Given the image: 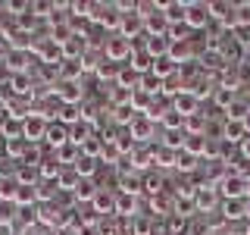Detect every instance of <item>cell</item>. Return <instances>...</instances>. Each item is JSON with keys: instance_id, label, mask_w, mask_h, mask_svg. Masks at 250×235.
Here are the masks:
<instances>
[{"instance_id": "obj_14", "label": "cell", "mask_w": 250, "mask_h": 235, "mask_svg": "<svg viewBox=\"0 0 250 235\" xmlns=\"http://www.w3.org/2000/svg\"><path fill=\"white\" fill-rule=\"evenodd\" d=\"M169 47H172V41H169L166 35H156V38H147V35H144V50L150 53L153 60L169 57Z\"/></svg>"}, {"instance_id": "obj_56", "label": "cell", "mask_w": 250, "mask_h": 235, "mask_svg": "<svg viewBox=\"0 0 250 235\" xmlns=\"http://www.w3.org/2000/svg\"><path fill=\"white\" fill-rule=\"evenodd\" d=\"M244 129H247V135H250V110H247V116H244Z\"/></svg>"}, {"instance_id": "obj_19", "label": "cell", "mask_w": 250, "mask_h": 235, "mask_svg": "<svg viewBox=\"0 0 250 235\" xmlns=\"http://www.w3.org/2000/svg\"><path fill=\"white\" fill-rule=\"evenodd\" d=\"M135 207H138V198L135 194H116V216H122V219H135Z\"/></svg>"}, {"instance_id": "obj_12", "label": "cell", "mask_w": 250, "mask_h": 235, "mask_svg": "<svg viewBox=\"0 0 250 235\" xmlns=\"http://www.w3.org/2000/svg\"><path fill=\"white\" fill-rule=\"evenodd\" d=\"M44 141L53 147V151H60L62 144H69V125H62V122H50V125H47Z\"/></svg>"}, {"instance_id": "obj_59", "label": "cell", "mask_w": 250, "mask_h": 235, "mask_svg": "<svg viewBox=\"0 0 250 235\" xmlns=\"http://www.w3.org/2000/svg\"><path fill=\"white\" fill-rule=\"evenodd\" d=\"M0 235H10V226H0Z\"/></svg>"}, {"instance_id": "obj_1", "label": "cell", "mask_w": 250, "mask_h": 235, "mask_svg": "<svg viewBox=\"0 0 250 235\" xmlns=\"http://www.w3.org/2000/svg\"><path fill=\"white\" fill-rule=\"evenodd\" d=\"M38 223L41 226H50V229H69L75 223V213L66 207H57V204H41L38 207Z\"/></svg>"}, {"instance_id": "obj_58", "label": "cell", "mask_w": 250, "mask_h": 235, "mask_svg": "<svg viewBox=\"0 0 250 235\" xmlns=\"http://www.w3.org/2000/svg\"><path fill=\"white\" fill-rule=\"evenodd\" d=\"M6 119V110H3V104H0V122H3Z\"/></svg>"}, {"instance_id": "obj_33", "label": "cell", "mask_w": 250, "mask_h": 235, "mask_svg": "<svg viewBox=\"0 0 250 235\" xmlns=\"http://www.w3.org/2000/svg\"><path fill=\"white\" fill-rule=\"evenodd\" d=\"M53 157L60 160V166H66V163H72V166H75V160L82 157V147H75L72 141H69V144H62V147H60V151H53Z\"/></svg>"}, {"instance_id": "obj_40", "label": "cell", "mask_w": 250, "mask_h": 235, "mask_svg": "<svg viewBox=\"0 0 250 235\" xmlns=\"http://www.w3.org/2000/svg\"><path fill=\"white\" fill-rule=\"evenodd\" d=\"M28 141L25 138H13V141H6V157H10V160H19V157H22V160H25V154H28Z\"/></svg>"}, {"instance_id": "obj_6", "label": "cell", "mask_w": 250, "mask_h": 235, "mask_svg": "<svg viewBox=\"0 0 250 235\" xmlns=\"http://www.w3.org/2000/svg\"><path fill=\"white\" fill-rule=\"evenodd\" d=\"M60 47H62V60H82L88 53V35L84 31H72Z\"/></svg>"}, {"instance_id": "obj_25", "label": "cell", "mask_w": 250, "mask_h": 235, "mask_svg": "<svg viewBox=\"0 0 250 235\" xmlns=\"http://www.w3.org/2000/svg\"><path fill=\"white\" fill-rule=\"evenodd\" d=\"M119 191L122 194H135V198H138V191H144V179L131 176V172H122V176H119Z\"/></svg>"}, {"instance_id": "obj_57", "label": "cell", "mask_w": 250, "mask_h": 235, "mask_svg": "<svg viewBox=\"0 0 250 235\" xmlns=\"http://www.w3.org/2000/svg\"><path fill=\"white\" fill-rule=\"evenodd\" d=\"M60 235H78V229H62Z\"/></svg>"}, {"instance_id": "obj_52", "label": "cell", "mask_w": 250, "mask_h": 235, "mask_svg": "<svg viewBox=\"0 0 250 235\" xmlns=\"http://www.w3.org/2000/svg\"><path fill=\"white\" fill-rule=\"evenodd\" d=\"M166 147H172V151H175V147H185V132H169V135H166Z\"/></svg>"}, {"instance_id": "obj_3", "label": "cell", "mask_w": 250, "mask_h": 235, "mask_svg": "<svg viewBox=\"0 0 250 235\" xmlns=\"http://www.w3.org/2000/svg\"><path fill=\"white\" fill-rule=\"evenodd\" d=\"M131 53H135V47H131V41H128V38H122L119 31H116V35H109L106 41H104V57L113 60V63L131 60Z\"/></svg>"}, {"instance_id": "obj_7", "label": "cell", "mask_w": 250, "mask_h": 235, "mask_svg": "<svg viewBox=\"0 0 250 235\" xmlns=\"http://www.w3.org/2000/svg\"><path fill=\"white\" fill-rule=\"evenodd\" d=\"M53 94H57L60 104L78 107V104H82V97H84V88H82V82H57V85H53Z\"/></svg>"}, {"instance_id": "obj_44", "label": "cell", "mask_w": 250, "mask_h": 235, "mask_svg": "<svg viewBox=\"0 0 250 235\" xmlns=\"http://www.w3.org/2000/svg\"><path fill=\"white\" fill-rule=\"evenodd\" d=\"M175 154L178 151H172V147H156V151H153V163H156V166H175Z\"/></svg>"}, {"instance_id": "obj_51", "label": "cell", "mask_w": 250, "mask_h": 235, "mask_svg": "<svg viewBox=\"0 0 250 235\" xmlns=\"http://www.w3.org/2000/svg\"><path fill=\"white\" fill-rule=\"evenodd\" d=\"M113 141H116V144H119V151H122V157L128 154V151H135V138H131L128 132H122V135H116Z\"/></svg>"}, {"instance_id": "obj_20", "label": "cell", "mask_w": 250, "mask_h": 235, "mask_svg": "<svg viewBox=\"0 0 250 235\" xmlns=\"http://www.w3.org/2000/svg\"><path fill=\"white\" fill-rule=\"evenodd\" d=\"M216 188H209V185H203L197 188V194H194V204H197V213H209V210L216 207Z\"/></svg>"}, {"instance_id": "obj_30", "label": "cell", "mask_w": 250, "mask_h": 235, "mask_svg": "<svg viewBox=\"0 0 250 235\" xmlns=\"http://www.w3.org/2000/svg\"><path fill=\"white\" fill-rule=\"evenodd\" d=\"M150 72H153L156 78H163V82H166V78H172V75L178 72V66H175V63H172L169 57H160V60H153Z\"/></svg>"}, {"instance_id": "obj_61", "label": "cell", "mask_w": 250, "mask_h": 235, "mask_svg": "<svg viewBox=\"0 0 250 235\" xmlns=\"http://www.w3.org/2000/svg\"><path fill=\"white\" fill-rule=\"evenodd\" d=\"M247 198H250V176H247Z\"/></svg>"}, {"instance_id": "obj_27", "label": "cell", "mask_w": 250, "mask_h": 235, "mask_svg": "<svg viewBox=\"0 0 250 235\" xmlns=\"http://www.w3.org/2000/svg\"><path fill=\"white\" fill-rule=\"evenodd\" d=\"M57 116H60L57 122H62V125H69V129H72V125L82 122V104H78V107H72V104H62Z\"/></svg>"}, {"instance_id": "obj_54", "label": "cell", "mask_w": 250, "mask_h": 235, "mask_svg": "<svg viewBox=\"0 0 250 235\" xmlns=\"http://www.w3.org/2000/svg\"><path fill=\"white\" fill-rule=\"evenodd\" d=\"M241 154H244L247 160H250V135H247V141H244V144H241Z\"/></svg>"}, {"instance_id": "obj_18", "label": "cell", "mask_w": 250, "mask_h": 235, "mask_svg": "<svg viewBox=\"0 0 250 235\" xmlns=\"http://www.w3.org/2000/svg\"><path fill=\"white\" fill-rule=\"evenodd\" d=\"M169 60L175 63H194V47H191V41H172V47H169Z\"/></svg>"}, {"instance_id": "obj_24", "label": "cell", "mask_w": 250, "mask_h": 235, "mask_svg": "<svg viewBox=\"0 0 250 235\" xmlns=\"http://www.w3.org/2000/svg\"><path fill=\"white\" fill-rule=\"evenodd\" d=\"M160 122L166 125L169 132H185V116L178 113V110H172V104L163 110V116H160Z\"/></svg>"}, {"instance_id": "obj_9", "label": "cell", "mask_w": 250, "mask_h": 235, "mask_svg": "<svg viewBox=\"0 0 250 235\" xmlns=\"http://www.w3.org/2000/svg\"><path fill=\"white\" fill-rule=\"evenodd\" d=\"M200 100L197 97H194V94L191 91H182V94H175V97H172V110H178V113H182L185 116V119H188V116H194V113H200Z\"/></svg>"}, {"instance_id": "obj_32", "label": "cell", "mask_w": 250, "mask_h": 235, "mask_svg": "<svg viewBox=\"0 0 250 235\" xmlns=\"http://www.w3.org/2000/svg\"><path fill=\"white\" fill-rule=\"evenodd\" d=\"M91 204H94V210H97V213H116V194H106L104 188L97 191V198H94Z\"/></svg>"}, {"instance_id": "obj_36", "label": "cell", "mask_w": 250, "mask_h": 235, "mask_svg": "<svg viewBox=\"0 0 250 235\" xmlns=\"http://www.w3.org/2000/svg\"><path fill=\"white\" fill-rule=\"evenodd\" d=\"M138 110L135 107H131V104H122V107H116L113 110V122H119V125H131V122H135L138 119Z\"/></svg>"}, {"instance_id": "obj_39", "label": "cell", "mask_w": 250, "mask_h": 235, "mask_svg": "<svg viewBox=\"0 0 250 235\" xmlns=\"http://www.w3.org/2000/svg\"><path fill=\"white\" fill-rule=\"evenodd\" d=\"M213 100H216V107H219V110H229L234 100H238V91H231V88H219V85H216Z\"/></svg>"}, {"instance_id": "obj_26", "label": "cell", "mask_w": 250, "mask_h": 235, "mask_svg": "<svg viewBox=\"0 0 250 235\" xmlns=\"http://www.w3.org/2000/svg\"><path fill=\"white\" fill-rule=\"evenodd\" d=\"M207 135H185V147L182 151L185 154H191V157H203L207 154Z\"/></svg>"}, {"instance_id": "obj_43", "label": "cell", "mask_w": 250, "mask_h": 235, "mask_svg": "<svg viewBox=\"0 0 250 235\" xmlns=\"http://www.w3.org/2000/svg\"><path fill=\"white\" fill-rule=\"evenodd\" d=\"M78 182H82V176H78L75 169H62V172H60V179H57V185H60V188H66V191H75Z\"/></svg>"}, {"instance_id": "obj_50", "label": "cell", "mask_w": 250, "mask_h": 235, "mask_svg": "<svg viewBox=\"0 0 250 235\" xmlns=\"http://www.w3.org/2000/svg\"><path fill=\"white\" fill-rule=\"evenodd\" d=\"M60 191V185L57 182H44L41 188H38V201H44V204H50L53 201V194Z\"/></svg>"}, {"instance_id": "obj_41", "label": "cell", "mask_w": 250, "mask_h": 235, "mask_svg": "<svg viewBox=\"0 0 250 235\" xmlns=\"http://www.w3.org/2000/svg\"><path fill=\"white\" fill-rule=\"evenodd\" d=\"M100 160H104V163H116V160H122V151H119V144H116L113 138H104V147H100Z\"/></svg>"}, {"instance_id": "obj_38", "label": "cell", "mask_w": 250, "mask_h": 235, "mask_svg": "<svg viewBox=\"0 0 250 235\" xmlns=\"http://www.w3.org/2000/svg\"><path fill=\"white\" fill-rule=\"evenodd\" d=\"M0 132H3V141L22 138V119H13V116H6V119L0 122Z\"/></svg>"}, {"instance_id": "obj_42", "label": "cell", "mask_w": 250, "mask_h": 235, "mask_svg": "<svg viewBox=\"0 0 250 235\" xmlns=\"http://www.w3.org/2000/svg\"><path fill=\"white\" fill-rule=\"evenodd\" d=\"M150 163H153V151H150V147H135V151H131V166L147 169Z\"/></svg>"}, {"instance_id": "obj_37", "label": "cell", "mask_w": 250, "mask_h": 235, "mask_svg": "<svg viewBox=\"0 0 250 235\" xmlns=\"http://www.w3.org/2000/svg\"><path fill=\"white\" fill-rule=\"evenodd\" d=\"M207 119H203V113H194L185 119V135H207Z\"/></svg>"}, {"instance_id": "obj_34", "label": "cell", "mask_w": 250, "mask_h": 235, "mask_svg": "<svg viewBox=\"0 0 250 235\" xmlns=\"http://www.w3.org/2000/svg\"><path fill=\"white\" fill-rule=\"evenodd\" d=\"M97 191H100V188L97 185H94V179H82V182H78V188H75V201H84V204H88V201H94V198H97Z\"/></svg>"}, {"instance_id": "obj_48", "label": "cell", "mask_w": 250, "mask_h": 235, "mask_svg": "<svg viewBox=\"0 0 250 235\" xmlns=\"http://www.w3.org/2000/svg\"><path fill=\"white\" fill-rule=\"evenodd\" d=\"M119 63H113V60H104V63H100V66H97V78H116V75H119Z\"/></svg>"}, {"instance_id": "obj_63", "label": "cell", "mask_w": 250, "mask_h": 235, "mask_svg": "<svg viewBox=\"0 0 250 235\" xmlns=\"http://www.w3.org/2000/svg\"><path fill=\"white\" fill-rule=\"evenodd\" d=\"M247 63H250V53H247Z\"/></svg>"}, {"instance_id": "obj_45", "label": "cell", "mask_w": 250, "mask_h": 235, "mask_svg": "<svg viewBox=\"0 0 250 235\" xmlns=\"http://www.w3.org/2000/svg\"><path fill=\"white\" fill-rule=\"evenodd\" d=\"M163 185H166V182H163V176H153V172H150V176H144V191L150 194V198H153V194H163V191H166Z\"/></svg>"}, {"instance_id": "obj_2", "label": "cell", "mask_w": 250, "mask_h": 235, "mask_svg": "<svg viewBox=\"0 0 250 235\" xmlns=\"http://www.w3.org/2000/svg\"><path fill=\"white\" fill-rule=\"evenodd\" d=\"M47 125H50V119H47L44 113H38V110H31L25 119H22V138H25L28 144H38V141H44V135H47Z\"/></svg>"}, {"instance_id": "obj_15", "label": "cell", "mask_w": 250, "mask_h": 235, "mask_svg": "<svg viewBox=\"0 0 250 235\" xmlns=\"http://www.w3.org/2000/svg\"><path fill=\"white\" fill-rule=\"evenodd\" d=\"M35 204H38V185H19V188H16V201H13V207L28 210V207H35Z\"/></svg>"}, {"instance_id": "obj_31", "label": "cell", "mask_w": 250, "mask_h": 235, "mask_svg": "<svg viewBox=\"0 0 250 235\" xmlns=\"http://www.w3.org/2000/svg\"><path fill=\"white\" fill-rule=\"evenodd\" d=\"M97 157H88V154H82V157H78V160H75V172H78V176H82V179H91L94 176V172H97Z\"/></svg>"}, {"instance_id": "obj_4", "label": "cell", "mask_w": 250, "mask_h": 235, "mask_svg": "<svg viewBox=\"0 0 250 235\" xmlns=\"http://www.w3.org/2000/svg\"><path fill=\"white\" fill-rule=\"evenodd\" d=\"M219 191H222L225 201H241V198H247V176L225 172V176L219 179Z\"/></svg>"}, {"instance_id": "obj_55", "label": "cell", "mask_w": 250, "mask_h": 235, "mask_svg": "<svg viewBox=\"0 0 250 235\" xmlns=\"http://www.w3.org/2000/svg\"><path fill=\"white\" fill-rule=\"evenodd\" d=\"M22 235H47V232H44V229H25Z\"/></svg>"}, {"instance_id": "obj_53", "label": "cell", "mask_w": 250, "mask_h": 235, "mask_svg": "<svg viewBox=\"0 0 250 235\" xmlns=\"http://www.w3.org/2000/svg\"><path fill=\"white\" fill-rule=\"evenodd\" d=\"M238 16H241V25L250 28V3H238Z\"/></svg>"}, {"instance_id": "obj_23", "label": "cell", "mask_w": 250, "mask_h": 235, "mask_svg": "<svg viewBox=\"0 0 250 235\" xmlns=\"http://www.w3.org/2000/svg\"><path fill=\"white\" fill-rule=\"evenodd\" d=\"M28 57H31V50H10V53H6V60H3V66H6V69H13V72L19 75V72H25Z\"/></svg>"}, {"instance_id": "obj_17", "label": "cell", "mask_w": 250, "mask_h": 235, "mask_svg": "<svg viewBox=\"0 0 250 235\" xmlns=\"http://www.w3.org/2000/svg\"><path fill=\"white\" fill-rule=\"evenodd\" d=\"M128 135L135 138V144L138 141H150L153 138V122L147 119V116H138V119L128 125Z\"/></svg>"}, {"instance_id": "obj_22", "label": "cell", "mask_w": 250, "mask_h": 235, "mask_svg": "<svg viewBox=\"0 0 250 235\" xmlns=\"http://www.w3.org/2000/svg\"><path fill=\"white\" fill-rule=\"evenodd\" d=\"M38 172H41V176H44V182H57V179H60V172H62V166H60V160H57V157H44V160L41 163H38Z\"/></svg>"}, {"instance_id": "obj_29", "label": "cell", "mask_w": 250, "mask_h": 235, "mask_svg": "<svg viewBox=\"0 0 250 235\" xmlns=\"http://www.w3.org/2000/svg\"><path fill=\"white\" fill-rule=\"evenodd\" d=\"M219 88H231L238 91L241 88V75H238V63H229V66L222 69V78H219Z\"/></svg>"}, {"instance_id": "obj_62", "label": "cell", "mask_w": 250, "mask_h": 235, "mask_svg": "<svg viewBox=\"0 0 250 235\" xmlns=\"http://www.w3.org/2000/svg\"><path fill=\"white\" fill-rule=\"evenodd\" d=\"M244 235H250V223H247V229H244Z\"/></svg>"}, {"instance_id": "obj_47", "label": "cell", "mask_w": 250, "mask_h": 235, "mask_svg": "<svg viewBox=\"0 0 250 235\" xmlns=\"http://www.w3.org/2000/svg\"><path fill=\"white\" fill-rule=\"evenodd\" d=\"M131 235H153V226L147 216H135L131 219Z\"/></svg>"}, {"instance_id": "obj_21", "label": "cell", "mask_w": 250, "mask_h": 235, "mask_svg": "<svg viewBox=\"0 0 250 235\" xmlns=\"http://www.w3.org/2000/svg\"><path fill=\"white\" fill-rule=\"evenodd\" d=\"M163 13H166L169 25H185V16H188V0H172V3H163Z\"/></svg>"}, {"instance_id": "obj_8", "label": "cell", "mask_w": 250, "mask_h": 235, "mask_svg": "<svg viewBox=\"0 0 250 235\" xmlns=\"http://www.w3.org/2000/svg\"><path fill=\"white\" fill-rule=\"evenodd\" d=\"M209 19H213V16H209V3H188V16H185V25L188 28H207L209 25Z\"/></svg>"}, {"instance_id": "obj_16", "label": "cell", "mask_w": 250, "mask_h": 235, "mask_svg": "<svg viewBox=\"0 0 250 235\" xmlns=\"http://www.w3.org/2000/svg\"><path fill=\"white\" fill-rule=\"evenodd\" d=\"M16 97H31V88H35V78H28V72L10 75V85H6Z\"/></svg>"}, {"instance_id": "obj_60", "label": "cell", "mask_w": 250, "mask_h": 235, "mask_svg": "<svg viewBox=\"0 0 250 235\" xmlns=\"http://www.w3.org/2000/svg\"><path fill=\"white\" fill-rule=\"evenodd\" d=\"M244 216H247V219H250V198H247V210H244Z\"/></svg>"}, {"instance_id": "obj_35", "label": "cell", "mask_w": 250, "mask_h": 235, "mask_svg": "<svg viewBox=\"0 0 250 235\" xmlns=\"http://www.w3.org/2000/svg\"><path fill=\"white\" fill-rule=\"evenodd\" d=\"M150 210H160L163 216H172V213H175V201H172L166 191H163V194H153V198H150Z\"/></svg>"}, {"instance_id": "obj_46", "label": "cell", "mask_w": 250, "mask_h": 235, "mask_svg": "<svg viewBox=\"0 0 250 235\" xmlns=\"http://www.w3.org/2000/svg\"><path fill=\"white\" fill-rule=\"evenodd\" d=\"M247 110H250V104H247V100H234V104L229 107V110H225V116H229V119H241V122H244V116H247Z\"/></svg>"}, {"instance_id": "obj_5", "label": "cell", "mask_w": 250, "mask_h": 235, "mask_svg": "<svg viewBox=\"0 0 250 235\" xmlns=\"http://www.w3.org/2000/svg\"><path fill=\"white\" fill-rule=\"evenodd\" d=\"M91 19L104 28H116L119 31V22H122V13L116 10V3H91Z\"/></svg>"}, {"instance_id": "obj_13", "label": "cell", "mask_w": 250, "mask_h": 235, "mask_svg": "<svg viewBox=\"0 0 250 235\" xmlns=\"http://www.w3.org/2000/svg\"><path fill=\"white\" fill-rule=\"evenodd\" d=\"M119 35L122 38H128V41H131V38H144V19H141V16L138 13H131V16H122V22H119Z\"/></svg>"}, {"instance_id": "obj_49", "label": "cell", "mask_w": 250, "mask_h": 235, "mask_svg": "<svg viewBox=\"0 0 250 235\" xmlns=\"http://www.w3.org/2000/svg\"><path fill=\"white\" fill-rule=\"evenodd\" d=\"M194 160H197V157H191V154L178 151V154H175V169H185V172H191L194 166H197V163H194Z\"/></svg>"}, {"instance_id": "obj_10", "label": "cell", "mask_w": 250, "mask_h": 235, "mask_svg": "<svg viewBox=\"0 0 250 235\" xmlns=\"http://www.w3.org/2000/svg\"><path fill=\"white\" fill-rule=\"evenodd\" d=\"M169 31V19H166V13L163 10H156V13H150L144 19V35L147 38H156V35H166Z\"/></svg>"}, {"instance_id": "obj_28", "label": "cell", "mask_w": 250, "mask_h": 235, "mask_svg": "<svg viewBox=\"0 0 250 235\" xmlns=\"http://www.w3.org/2000/svg\"><path fill=\"white\" fill-rule=\"evenodd\" d=\"M244 210H247V198H241V201H225V204H222V219H225V223L241 219V216H244Z\"/></svg>"}, {"instance_id": "obj_11", "label": "cell", "mask_w": 250, "mask_h": 235, "mask_svg": "<svg viewBox=\"0 0 250 235\" xmlns=\"http://www.w3.org/2000/svg\"><path fill=\"white\" fill-rule=\"evenodd\" d=\"M222 141H229V144H244L247 141V129L241 119H225L222 125Z\"/></svg>"}]
</instances>
